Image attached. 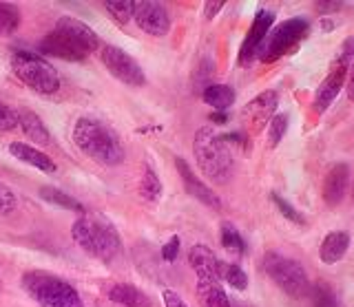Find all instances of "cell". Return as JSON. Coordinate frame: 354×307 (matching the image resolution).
<instances>
[{
	"label": "cell",
	"mask_w": 354,
	"mask_h": 307,
	"mask_svg": "<svg viewBox=\"0 0 354 307\" xmlns=\"http://www.w3.org/2000/svg\"><path fill=\"white\" fill-rule=\"evenodd\" d=\"M106 296L113 303L118 305H124V307H149L151 299L142 290H138L136 285L131 283H113L111 288L106 290Z\"/></svg>",
	"instance_id": "obj_20"
},
{
	"label": "cell",
	"mask_w": 354,
	"mask_h": 307,
	"mask_svg": "<svg viewBox=\"0 0 354 307\" xmlns=\"http://www.w3.org/2000/svg\"><path fill=\"white\" fill-rule=\"evenodd\" d=\"M73 141L86 157L95 159L102 166H120L124 161L122 146L115 130L93 117H80L73 126Z\"/></svg>",
	"instance_id": "obj_1"
},
{
	"label": "cell",
	"mask_w": 354,
	"mask_h": 307,
	"mask_svg": "<svg viewBox=\"0 0 354 307\" xmlns=\"http://www.w3.org/2000/svg\"><path fill=\"white\" fill-rule=\"evenodd\" d=\"M288 124H290V119H288V115H283V113L274 115L270 119V122H268V141H270V146H277L283 139Z\"/></svg>",
	"instance_id": "obj_31"
},
{
	"label": "cell",
	"mask_w": 354,
	"mask_h": 307,
	"mask_svg": "<svg viewBox=\"0 0 354 307\" xmlns=\"http://www.w3.org/2000/svg\"><path fill=\"white\" fill-rule=\"evenodd\" d=\"M38 49H40V53H44V56H53V58H60L66 62H82L91 56L82 45H77L71 36H66L60 29H53L51 34L44 36L40 40Z\"/></svg>",
	"instance_id": "obj_10"
},
{
	"label": "cell",
	"mask_w": 354,
	"mask_h": 307,
	"mask_svg": "<svg viewBox=\"0 0 354 307\" xmlns=\"http://www.w3.org/2000/svg\"><path fill=\"white\" fill-rule=\"evenodd\" d=\"M310 31V23L306 18H290L281 23L279 27H274L268 36L263 38L261 47L257 51V58L261 62H274L283 58L288 51H292L299 42H301Z\"/></svg>",
	"instance_id": "obj_7"
},
{
	"label": "cell",
	"mask_w": 354,
	"mask_h": 307,
	"mask_svg": "<svg viewBox=\"0 0 354 307\" xmlns=\"http://www.w3.org/2000/svg\"><path fill=\"white\" fill-rule=\"evenodd\" d=\"M197 296L202 307H230L219 279H197Z\"/></svg>",
	"instance_id": "obj_21"
},
{
	"label": "cell",
	"mask_w": 354,
	"mask_h": 307,
	"mask_svg": "<svg viewBox=\"0 0 354 307\" xmlns=\"http://www.w3.org/2000/svg\"><path fill=\"white\" fill-rule=\"evenodd\" d=\"M270 199H272V201H274V206L281 210V215H283L286 219H290L292 224H297V226H304V224H306V221H304V217L299 215L297 208H292L290 204H288V201L283 199V197H279L277 192H272V195H270Z\"/></svg>",
	"instance_id": "obj_34"
},
{
	"label": "cell",
	"mask_w": 354,
	"mask_h": 307,
	"mask_svg": "<svg viewBox=\"0 0 354 307\" xmlns=\"http://www.w3.org/2000/svg\"><path fill=\"white\" fill-rule=\"evenodd\" d=\"M221 246H224L226 250L237 252V255H241V252L246 250V244H243L239 230L228 221L221 224Z\"/></svg>",
	"instance_id": "obj_27"
},
{
	"label": "cell",
	"mask_w": 354,
	"mask_h": 307,
	"mask_svg": "<svg viewBox=\"0 0 354 307\" xmlns=\"http://www.w3.org/2000/svg\"><path fill=\"white\" fill-rule=\"evenodd\" d=\"M20 115V128H22V133H25L31 141H36V144L40 146H49L51 144V133H49V128L44 126L42 119L33 113V111H18Z\"/></svg>",
	"instance_id": "obj_22"
},
{
	"label": "cell",
	"mask_w": 354,
	"mask_h": 307,
	"mask_svg": "<svg viewBox=\"0 0 354 307\" xmlns=\"http://www.w3.org/2000/svg\"><path fill=\"white\" fill-rule=\"evenodd\" d=\"M277 102H279L277 93L274 91H266V93L254 97L252 102L246 104V108H243V117H246L252 126H266L274 117Z\"/></svg>",
	"instance_id": "obj_16"
},
{
	"label": "cell",
	"mask_w": 354,
	"mask_h": 307,
	"mask_svg": "<svg viewBox=\"0 0 354 307\" xmlns=\"http://www.w3.org/2000/svg\"><path fill=\"white\" fill-rule=\"evenodd\" d=\"M0 290H3V283H0Z\"/></svg>",
	"instance_id": "obj_41"
},
{
	"label": "cell",
	"mask_w": 354,
	"mask_h": 307,
	"mask_svg": "<svg viewBox=\"0 0 354 307\" xmlns=\"http://www.w3.org/2000/svg\"><path fill=\"white\" fill-rule=\"evenodd\" d=\"M9 152L14 155L16 159L29 164V166L38 168L42 172H53L55 170V164L49 155H44L40 148H33L29 144H22V141H11L9 144Z\"/></svg>",
	"instance_id": "obj_19"
},
{
	"label": "cell",
	"mask_w": 354,
	"mask_h": 307,
	"mask_svg": "<svg viewBox=\"0 0 354 307\" xmlns=\"http://www.w3.org/2000/svg\"><path fill=\"white\" fill-rule=\"evenodd\" d=\"M20 126V115L16 108H11L7 104L0 102V133H5V130H14Z\"/></svg>",
	"instance_id": "obj_33"
},
{
	"label": "cell",
	"mask_w": 354,
	"mask_h": 307,
	"mask_svg": "<svg viewBox=\"0 0 354 307\" xmlns=\"http://www.w3.org/2000/svg\"><path fill=\"white\" fill-rule=\"evenodd\" d=\"M350 186V166L348 164H335L324 179V201L328 206H337L343 201Z\"/></svg>",
	"instance_id": "obj_14"
},
{
	"label": "cell",
	"mask_w": 354,
	"mask_h": 307,
	"mask_svg": "<svg viewBox=\"0 0 354 307\" xmlns=\"http://www.w3.org/2000/svg\"><path fill=\"white\" fill-rule=\"evenodd\" d=\"M221 9H224V3H221V0H217V3H206L204 5V18L206 20H213Z\"/></svg>",
	"instance_id": "obj_38"
},
{
	"label": "cell",
	"mask_w": 354,
	"mask_h": 307,
	"mask_svg": "<svg viewBox=\"0 0 354 307\" xmlns=\"http://www.w3.org/2000/svg\"><path fill=\"white\" fill-rule=\"evenodd\" d=\"M133 20L144 34L162 38L171 31V16L166 7L155 0H136L133 5Z\"/></svg>",
	"instance_id": "obj_9"
},
{
	"label": "cell",
	"mask_w": 354,
	"mask_h": 307,
	"mask_svg": "<svg viewBox=\"0 0 354 307\" xmlns=\"http://www.w3.org/2000/svg\"><path fill=\"white\" fill-rule=\"evenodd\" d=\"M160 195H162V184L158 179V175L151 168H147L140 179V197L144 201H158Z\"/></svg>",
	"instance_id": "obj_26"
},
{
	"label": "cell",
	"mask_w": 354,
	"mask_h": 307,
	"mask_svg": "<svg viewBox=\"0 0 354 307\" xmlns=\"http://www.w3.org/2000/svg\"><path fill=\"white\" fill-rule=\"evenodd\" d=\"M55 29H60V31H64L66 36H71L77 45H82L88 53H93L100 47V38H97L95 31L88 25H84L82 20H77V18L62 16L58 23H55Z\"/></svg>",
	"instance_id": "obj_17"
},
{
	"label": "cell",
	"mask_w": 354,
	"mask_h": 307,
	"mask_svg": "<svg viewBox=\"0 0 354 307\" xmlns=\"http://www.w3.org/2000/svg\"><path fill=\"white\" fill-rule=\"evenodd\" d=\"M263 270L274 281L279 290H283L292 299H304L310 292V281L304 266L299 261L279 255V252H268L263 257Z\"/></svg>",
	"instance_id": "obj_6"
},
{
	"label": "cell",
	"mask_w": 354,
	"mask_h": 307,
	"mask_svg": "<svg viewBox=\"0 0 354 307\" xmlns=\"http://www.w3.org/2000/svg\"><path fill=\"white\" fill-rule=\"evenodd\" d=\"M202 100L208 106L217 108V111H226L228 106L235 104V91H232L230 86H226V84H210L204 89Z\"/></svg>",
	"instance_id": "obj_23"
},
{
	"label": "cell",
	"mask_w": 354,
	"mask_h": 307,
	"mask_svg": "<svg viewBox=\"0 0 354 307\" xmlns=\"http://www.w3.org/2000/svg\"><path fill=\"white\" fill-rule=\"evenodd\" d=\"M210 119H213V122H226V115L215 113V115H210Z\"/></svg>",
	"instance_id": "obj_40"
},
{
	"label": "cell",
	"mask_w": 354,
	"mask_h": 307,
	"mask_svg": "<svg viewBox=\"0 0 354 307\" xmlns=\"http://www.w3.org/2000/svg\"><path fill=\"white\" fill-rule=\"evenodd\" d=\"M14 73L18 75V80L22 84H27L29 89H33L40 95H53L60 91V78L51 64L44 60L42 56L29 51H16L14 60H11Z\"/></svg>",
	"instance_id": "obj_5"
},
{
	"label": "cell",
	"mask_w": 354,
	"mask_h": 307,
	"mask_svg": "<svg viewBox=\"0 0 354 307\" xmlns=\"http://www.w3.org/2000/svg\"><path fill=\"white\" fill-rule=\"evenodd\" d=\"M22 288L40 307H84L73 285L51 272L31 270L22 274Z\"/></svg>",
	"instance_id": "obj_4"
},
{
	"label": "cell",
	"mask_w": 354,
	"mask_h": 307,
	"mask_svg": "<svg viewBox=\"0 0 354 307\" xmlns=\"http://www.w3.org/2000/svg\"><path fill=\"white\" fill-rule=\"evenodd\" d=\"M335 60H339L343 64H348V67H352V62H354V36L346 38V42L341 45V49H339Z\"/></svg>",
	"instance_id": "obj_35"
},
{
	"label": "cell",
	"mask_w": 354,
	"mask_h": 307,
	"mask_svg": "<svg viewBox=\"0 0 354 307\" xmlns=\"http://www.w3.org/2000/svg\"><path fill=\"white\" fill-rule=\"evenodd\" d=\"M180 255V237H171V241L162 248V257L164 261H175Z\"/></svg>",
	"instance_id": "obj_36"
},
{
	"label": "cell",
	"mask_w": 354,
	"mask_h": 307,
	"mask_svg": "<svg viewBox=\"0 0 354 307\" xmlns=\"http://www.w3.org/2000/svg\"><path fill=\"white\" fill-rule=\"evenodd\" d=\"M350 78H348V97L354 102V62H352V67H350Z\"/></svg>",
	"instance_id": "obj_39"
},
{
	"label": "cell",
	"mask_w": 354,
	"mask_h": 307,
	"mask_svg": "<svg viewBox=\"0 0 354 307\" xmlns=\"http://www.w3.org/2000/svg\"><path fill=\"white\" fill-rule=\"evenodd\" d=\"M193 152L199 168L208 179L224 184L232 175V155L224 135H219L213 126H204L195 133Z\"/></svg>",
	"instance_id": "obj_3"
},
{
	"label": "cell",
	"mask_w": 354,
	"mask_h": 307,
	"mask_svg": "<svg viewBox=\"0 0 354 307\" xmlns=\"http://www.w3.org/2000/svg\"><path fill=\"white\" fill-rule=\"evenodd\" d=\"M71 237L86 255L100 259L102 263H113L122 255V241L118 230L102 215L84 212L71 226Z\"/></svg>",
	"instance_id": "obj_2"
},
{
	"label": "cell",
	"mask_w": 354,
	"mask_h": 307,
	"mask_svg": "<svg viewBox=\"0 0 354 307\" xmlns=\"http://www.w3.org/2000/svg\"><path fill=\"white\" fill-rule=\"evenodd\" d=\"M348 71L350 67L348 64H343L339 60L332 62V67L326 75V80L319 84V89L315 93V111L317 113H324L326 108L335 102V97L339 95V91L343 89V84H346V78H348Z\"/></svg>",
	"instance_id": "obj_12"
},
{
	"label": "cell",
	"mask_w": 354,
	"mask_h": 307,
	"mask_svg": "<svg viewBox=\"0 0 354 307\" xmlns=\"http://www.w3.org/2000/svg\"><path fill=\"white\" fill-rule=\"evenodd\" d=\"M221 279H224L230 288H235L239 292L248 288V277L239 266H226V263H221Z\"/></svg>",
	"instance_id": "obj_29"
},
{
	"label": "cell",
	"mask_w": 354,
	"mask_h": 307,
	"mask_svg": "<svg viewBox=\"0 0 354 307\" xmlns=\"http://www.w3.org/2000/svg\"><path fill=\"white\" fill-rule=\"evenodd\" d=\"M272 23H274V14L272 12H266V9H261V12L254 16L252 27L248 31L246 40H243L241 49H239V64H241V67H248V64L254 58H257V51L261 47L263 38L270 34Z\"/></svg>",
	"instance_id": "obj_11"
},
{
	"label": "cell",
	"mask_w": 354,
	"mask_h": 307,
	"mask_svg": "<svg viewBox=\"0 0 354 307\" xmlns=\"http://www.w3.org/2000/svg\"><path fill=\"white\" fill-rule=\"evenodd\" d=\"M310 301H313V307H341L337 294L332 292V288L328 283H317V285H310Z\"/></svg>",
	"instance_id": "obj_25"
},
{
	"label": "cell",
	"mask_w": 354,
	"mask_h": 307,
	"mask_svg": "<svg viewBox=\"0 0 354 307\" xmlns=\"http://www.w3.org/2000/svg\"><path fill=\"white\" fill-rule=\"evenodd\" d=\"M20 25V12L16 5L0 3V34H11Z\"/></svg>",
	"instance_id": "obj_28"
},
{
	"label": "cell",
	"mask_w": 354,
	"mask_h": 307,
	"mask_svg": "<svg viewBox=\"0 0 354 307\" xmlns=\"http://www.w3.org/2000/svg\"><path fill=\"white\" fill-rule=\"evenodd\" d=\"M133 5L136 3H129V0H113V3H104V9L115 18V23L127 25L133 18Z\"/></svg>",
	"instance_id": "obj_30"
},
{
	"label": "cell",
	"mask_w": 354,
	"mask_h": 307,
	"mask_svg": "<svg viewBox=\"0 0 354 307\" xmlns=\"http://www.w3.org/2000/svg\"><path fill=\"white\" fill-rule=\"evenodd\" d=\"M175 168H177V172H180V177L184 181V188H186L188 195L195 197V199L202 201L204 206L213 208V210H219L221 201H219V197L215 195V190L208 188V186L202 179H197L195 172L191 170V166H188V164L182 157H175Z\"/></svg>",
	"instance_id": "obj_13"
},
{
	"label": "cell",
	"mask_w": 354,
	"mask_h": 307,
	"mask_svg": "<svg viewBox=\"0 0 354 307\" xmlns=\"http://www.w3.org/2000/svg\"><path fill=\"white\" fill-rule=\"evenodd\" d=\"M100 58H102V64L115 80L124 82L129 86H142L147 82L138 60L129 56L124 49H120L115 45H104L102 51H100Z\"/></svg>",
	"instance_id": "obj_8"
},
{
	"label": "cell",
	"mask_w": 354,
	"mask_h": 307,
	"mask_svg": "<svg viewBox=\"0 0 354 307\" xmlns=\"http://www.w3.org/2000/svg\"><path fill=\"white\" fill-rule=\"evenodd\" d=\"M18 208V197L7 184L0 181V217L11 215Z\"/></svg>",
	"instance_id": "obj_32"
},
{
	"label": "cell",
	"mask_w": 354,
	"mask_h": 307,
	"mask_svg": "<svg viewBox=\"0 0 354 307\" xmlns=\"http://www.w3.org/2000/svg\"><path fill=\"white\" fill-rule=\"evenodd\" d=\"M188 263L195 270L197 279H219L221 281V261L213 255L208 246H193L188 252Z\"/></svg>",
	"instance_id": "obj_15"
},
{
	"label": "cell",
	"mask_w": 354,
	"mask_h": 307,
	"mask_svg": "<svg viewBox=\"0 0 354 307\" xmlns=\"http://www.w3.org/2000/svg\"><path fill=\"white\" fill-rule=\"evenodd\" d=\"M40 197H42L44 201L53 204V206L64 208V210H73V212L84 215V206H82L80 201H77L75 197L66 195V192H62V190H58V188H53V186H42V188H40Z\"/></svg>",
	"instance_id": "obj_24"
},
{
	"label": "cell",
	"mask_w": 354,
	"mask_h": 307,
	"mask_svg": "<svg viewBox=\"0 0 354 307\" xmlns=\"http://www.w3.org/2000/svg\"><path fill=\"white\" fill-rule=\"evenodd\" d=\"M348 248H350V235L346 230H335V232L326 235L324 244L319 248V257L328 266H335V263H339L346 257Z\"/></svg>",
	"instance_id": "obj_18"
},
{
	"label": "cell",
	"mask_w": 354,
	"mask_h": 307,
	"mask_svg": "<svg viewBox=\"0 0 354 307\" xmlns=\"http://www.w3.org/2000/svg\"><path fill=\"white\" fill-rule=\"evenodd\" d=\"M162 301H164V305L166 307H188L186 303H184V299L177 292H173V290H164L162 292Z\"/></svg>",
	"instance_id": "obj_37"
}]
</instances>
